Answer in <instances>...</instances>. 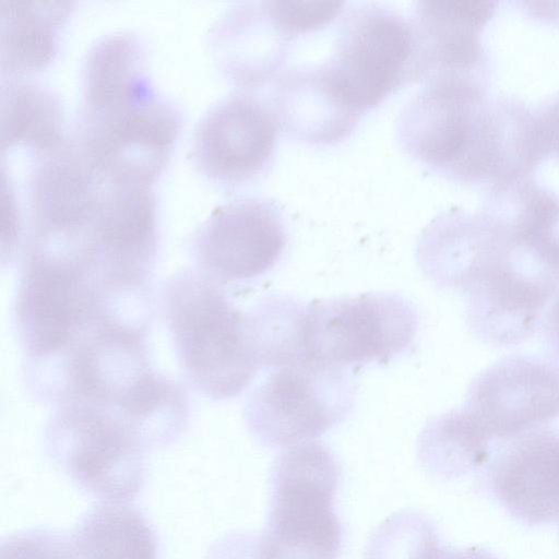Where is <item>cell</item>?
Returning <instances> with one entry per match:
<instances>
[{
    "label": "cell",
    "instance_id": "cell-1",
    "mask_svg": "<svg viewBox=\"0 0 559 559\" xmlns=\"http://www.w3.org/2000/svg\"><path fill=\"white\" fill-rule=\"evenodd\" d=\"M400 148L435 175L490 190L531 178L546 158L536 107L492 94L489 80L437 76L396 121Z\"/></svg>",
    "mask_w": 559,
    "mask_h": 559
},
{
    "label": "cell",
    "instance_id": "cell-2",
    "mask_svg": "<svg viewBox=\"0 0 559 559\" xmlns=\"http://www.w3.org/2000/svg\"><path fill=\"white\" fill-rule=\"evenodd\" d=\"M166 319L191 382L213 399L239 395L260 366L249 314L204 273L185 271L165 285Z\"/></svg>",
    "mask_w": 559,
    "mask_h": 559
},
{
    "label": "cell",
    "instance_id": "cell-3",
    "mask_svg": "<svg viewBox=\"0 0 559 559\" xmlns=\"http://www.w3.org/2000/svg\"><path fill=\"white\" fill-rule=\"evenodd\" d=\"M340 479V464L321 442L290 447L276 457L262 532L273 559L338 558L343 533L334 501Z\"/></svg>",
    "mask_w": 559,
    "mask_h": 559
},
{
    "label": "cell",
    "instance_id": "cell-4",
    "mask_svg": "<svg viewBox=\"0 0 559 559\" xmlns=\"http://www.w3.org/2000/svg\"><path fill=\"white\" fill-rule=\"evenodd\" d=\"M344 7V1L238 2L211 27L210 51L227 81L253 91L285 71L300 36L325 28Z\"/></svg>",
    "mask_w": 559,
    "mask_h": 559
},
{
    "label": "cell",
    "instance_id": "cell-5",
    "mask_svg": "<svg viewBox=\"0 0 559 559\" xmlns=\"http://www.w3.org/2000/svg\"><path fill=\"white\" fill-rule=\"evenodd\" d=\"M81 153L102 177L153 186L167 166L182 119L153 85L81 114Z\"/></svg>",
    "mask_w": 559,
    "mask_h": 559
},
{
    "label": "cell",
    "instance_id": "cell-6",
    "mask_svg": "<svg viewBox=\"0 0 559 559\" xmlns=\"http://www.w3.org/2000/svg\"><path fill=\"white\" fill-rule=\"evenodd\" d=\"M102 292L88 267L72 255L29 248L17 298L21 342L34 361L64 356L107 317Z\"/></svg>",
    "mask_w": 559,
    "mask_h": 559
},
{
    "label": "cell",
    "instance_id": "cell-7",
    "mask_svg": "<svg viewBox=\"0 0 559 559\" xmlns=\"http://www.w3.org/2000/svg\"><path fill=\"white\" fill-rule=\"evenodd\" d=\"M111 408L67 402L47 431L48 450L83 490L104 501L129 502L144 480V443Z\"/></svg>",
    "mask_w": 559,
    "mask_h": 559
},
{
    "label": "cell",
    "instance_id": "cell-8",
    "mask_svg": "<svg viewBox=\"0 0 559 559\" xmlns=\"http://www.w3.org/2000/svg\"><path fill=\"white\" fill-rule=\"evenodd\" d=\"M324 64L360 115L373 110L404 85L417 82L409 19L382 3L355 4L341 19Z\"/></svg>",
    "mask_w": 559,
    "mask_h": 559
},
{
    "label": "cell",
    "instance_id": "cell-9",
    "mask_svg": "<svg viewBox=\"0 0 559 559\" xmlns=\"http://www.w3.org/2000/svg\"><path fill=\"white\" fill-rule=\"evenodd\" d=\"M356 386L345 368L309 361L273 370L245 409L251 435L267 448L309 442L340 424Z\"/></svg>",
    "mask_w": 559,
    "mask_h": 559
},
{
    "label": "cell",
    "instance_id": "cell-10",
    "mask_svg": "<svg viewBox=\"0 0 559 559\" xmlns=\"http://www.w3.org/2000/svg\"><path fill=\"white\" fill-rule=\"evenodd\" d=\"M418 330L414 306L397 294H362L307 304L309 361L336 367L385 362L404 353Z\"/></svg>",
    "mask_w": 559,
    "mask_h": 559
},
{
    "label": "cell",
    "instance_id": "cell-11",
    "mask_svg": "<svg viewBox=\"0 0 559 559\" xmlns=\"http://www.w3.org/2000/svg\"><path fill=\"white\" fill-rule=\"evenodd\" d=\"M278 134L269 102L240 90L217 100L200 119L192 135V162L213 182L246 185L272 165Z\"/></svg>",
    "mask_w": 559,
    "mask_h": 559
},
{
    "label": "cell",
    "instance_id": "cell-12",
    "mask_svg": "<svg viewBox=\"0 0 559 559\" xmlns=\"http://www.w3.org/2000/svg\"><path fill=\"white\" fill-rule=\"evenodd\" d=\"M287 243L281 206L267 198L246 197L213 211L195 231L192 251L210 278L245 282L271 271Z\"/></svg>",
    "mask_w": 559,
    "mask_h": 559
},
{
    "label": "cell",
    "instance_id": "cell-13",
    "mask_svg": "<svg viewBox=\"0 0 559 559\" xmlns=\"http://www.w3.org/2000/svg\"><path fill=\"white\" fill-rule=\"evenodd\" d=\"M461 409L487 439H514L559 417V368L506 357L473 380Z\"/></svg>",
    "mask_w": 559,
    "mask_h": 559
},
{
    "label": "cell",
    "instance_id": "cell-14",
    "mask_svg": "<svg viewBox=\"0 0 559 559\" xmlns=\"http://www.w3.org/2000/svg\"><path fill=\"white\" fill-rule=\"evenodd\" d=\"M157 229L152 186L104 178L85 255L103 280L145 285L157 249Z\"/></svg>",
    "mask_w": 559,
    "mask_h": 559
},
{
    "label": "cell",
    "instance_id": "cell-15",
    "mask_svg": "<svg viewBox=\"0 0 559 559\" xmlns=\"http://www.w3.org/2000/svg\"><path fill=\"white\" fill-rule=\"evenodd\" d=\"M29 176L31 243L79 249L86 241L104 178L67 142L36 155Z\"/></svg>",
    "mask_w": 559,
    "mask_h": 559
},
{
    "label": "cell",
    "instance_id": "cell-16",
    "mask_svg": "<svg viewBox=\"0 0 559 559\" xmlns=\"http://www.w3.org/2000/svg\"><path fill=\"white\" fill-rule=\"evenodd\" d=\"M497 1H417L409 17L416 47L417 82L444 75L490 80L483 35Z\"/></svg>",
    "mask_w": 559,
    "mask_h": 559
},
{
    "label": "cell",
    "instance_id": "cell-17",
    "mask_svg": "<svg viewBox=\"0 0 559 559\" xmlns=\"http://www.w3.org/2000/svg\"><path fill=\"white\" fill-rule=\"evenodd\" d=\"M269 104L280 132L311 146L343 142L362 117L338 90L324 62L285 69L273 82Z\"/></svg>",
    "mask_w": 559,
    "mask_h": 559
},
{
    "label": "cell",
    "instance_id": "cell-18",
    "mask_svg": "<svg viewBox=\"0 0 559 559\" xmlns=\"http://www.w3.org/2000/svg\"><path fill=\"white\" fill-rule=\"evenodd\" d=\"M490 484L499 502L531 525L559 519V432L530 431L498 454Z\"/></svg>",
    "mask_w": 559,
    "mask_h": 559
},
{
    "label": "cell",
    "instance_id": "cell-19",
    "mask_svg": "<svg viewBox=\"0 0 559 559\" xmlns=\"http://www.w3.org/2000/svg\"><path fill=\"white\" fill-rule=\"evenodd\" d=\"M74 4L72 1H1L2 80H15L51 63L58 52L60 28Z\"/></svg>",
    "mask_w": 559,
    "mask_h": 559
},
{
    "label": "cell",
    "instance_id": "cell-20",
    "mask_svg": "<svg viewBox=\"0 0 559 559\" xmlns=\"http://www.w3.org/2000/svg\"><path fill=\"white\" fill-rule=\"evenodd\" d=\"M483 206L520 248L559 274V193L532 177L486 192Z\"/></svg>",
    "mask_w": 559,
    "mask_h": 559
},
{
    "label": "cell",
    "instance_id": "cell-21",
    "mask_svg": "<svg viewBox=\"0 0 559 559\" xmlns=\"http://www.w3.org/2000/svg\"><path fill=\"white\" fill-rule=\"evenodd\" d=\"M76 559H156L157 542L144 515L128 502L103 501L70 537Z\"/></svg>",
    "mask_w": 559,
    "mask_h": 559
},
{
    "label": "cell",
    "instance_id": "cell-22",
    "mask_svg": "<svg viewBox=\"0 0 559 559\" xmlns=\"http://www.w3.org/2000/svg\"><path fill=\"white\" fill-rule=\"evenodd\" d=\"M1 148L26 145L35 155L53 151L63 138V112L59 98L44 85L2 80Z\"/></svg>",
    "mask_w": 559,
    "mask_h": 559
},
{
    "label": "cell",
    "instance_id": "cell-23",
    "mask_svg": "<svg viewBox=\"0 0 559 559\" xmlns=\"http://www.w3.org/2000/svg\"><path fill=\"white\" fill-rule=\"evenodd\" d=\"M489 439L469 421L461 408L431 418L417 441L423 467L451 479L479 468L488 457Z\"/></svg>",
    "mask_w": 559,
    "mask_h": 559
},
{
    "label": "cell",
    "instance_id": "cell-24",
    "mask_svg": "<svg viewBox=\"0 0 559 559\" xmlns=\"http://www.w3.org/2000/svg\"><path fill=\"white\" fill-rule=\"evenodd\" d=\"M307 304L271 295L248 313L261 367L281 368L308 362L304 343Z\"/></svg>",
    "mask_w": 559,
    "mask_h": 559
},
{
    "label": "cell",
    "instance_id": "cell-25",
    "mask_svg": "<svg viewBox=\"0 0 559 559\" xmlns=\"http://www.w3.org/2000/svg\"><path fill=\"white\" fill-rule=\"evenodd\" d=\"M441 547L438 532L426 515L401 511L376 528L365 559H435Z\"/></svg>",
    "mask_w": 559,
    "mask_h": 559
},
{
    "label": "cell",
    "instance_id": "cell-26",
    "mask_svg": "<svg viewBox=\"0 0 559 559\" xmlns=\"http://www.w3.org/2000/svg\"><path fill=\"white\" fill-rule=\"evenodd\" d=\"M0 559H76L70 539L47 530H31L8 536Z\"/></svg>",
    "mask_w": 559,
    "mask_h": 559
},
{
    "label": "cell",
    "instance_id": "cell-27",
    "mask_svg": "<svg viewBox=\"0 0 559 559\" xmlns=\"http://www.w3.org/2000/svg\"><path fill=\"white\" fill-rule=\"evenodd\" d=\"M206 559H273L262 533H234L218 540Z\"/></svg>",
    "mask_w": 559,
    "mask_h": 559
},
{
    "label": "cell",
    "instance_id": "cell-28",
    "mask_svg": "<svg viewBox=\"0 0 559 559\" xmlns=\"http://www.w3.org/2000/svg\"><path fill=\"white\" fill-rule=\"evenodd\" d=\"M20 237V217L14 189L5 168L1 167V251L11 257Z\"/></svg>",
    "mask_w": 559,
    "mask_h": 559
},
{
    "label": "cell",
    "instance_id": "cell-29",
    "mask_svg": "<svg viewBox=\"0 0 559 559\" xmlns=\"http://www.w3.org/2000/svg\"><path fill=\"white\" fill-rule=\"evenodd\" d=\"M536 111L547 157L559 158V93L536 107Z\"/></svg>",
    "mask_w": 559,
    "mask_h": 559
},
{
    "label": "cell",
    "instance_id": "cell-30",
    "mask_svg": "<svg viewBox=\"0 0 559 559\" xmlns=\"http://www.w3.org/2000/svg\"><path fill=\"white\" fill-rule=\"evenodd\" d=\"M543 334L549 353L559 362V292L545 314Z\"/></svg>",
    "mask_w": 559,
    "mask_h": 559
},
{
    "label": "cell",
    "instance_id": "cell-31",
    "mask_svg": "<svg viewBox=\"0 0 559 559\" xmlns=\"http://www.w3.org/2000/svg\"><path fill=\"white\" fill-rule=\"evenodd\" d=\"M435 559H498L491 552L481 548L451 549L441 547Z\"/></svg>",
    "mask_w": 559,
    "mask_h": 559
}]
</instances>
